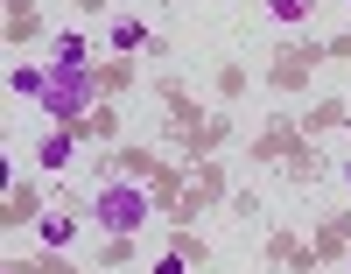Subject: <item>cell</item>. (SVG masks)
<instances>
[{"label":"cell","instance_id":"obj_4","mask_svg":"<svg viewBox=\"0 0 351 274\" xmlns=\"http://www.w3.org/2000/svg\"><path fill=\"white\" fill-rule=\"evenodd\" d=\"M8 91L43 106V91H49V64H14V71H8Z\"/></svg>","mask_w":351,"mask_h":274},{"label":"cell","instance_id":"obj_9","mask_svg":"<svg viewBox=\"0 0 351 274\" xmlns=\"http://www.w3.org/2000/svg\"><path fill=\"white\" fill-rule=\"evenodd\" d=\"M155 274H183V253H162V260H155Z\"/></svg>","mask_w":351,"mask_h":274},{"label":"cell","instance_id":"obj_3","mask_svg":"<svg viewBox=\"0 0 351 274\" xmlns=\"http://www.w3.org/2000/svg\"><path fill=\"white\" fill-rule=\"evenodd\" d=\"M36 239H43L49 253H64L71 239H77V218H71V211H43V218H36Z\"/></svg>","mask_w":351,"mask_h":274},{"label":"cell","instance_id":"obj_5","mask_svg":"<svg viewBox=\"0 0 351 274\" xmlns=\"http://www.w3.org/2000/svg\"><path fill=\"white\" fill-rule=\"evenodd\" d=\"M36 162H43V169H71V162H77V134H71V127H56V134L36 148Z\"/></svg>","mask_w":351,"mask_h":274},{"label":"cell","instance_id":"obj_7","mask_svg":"<svg viewBox=\"0 0 351 274\" xmlns=\"http://www.w3.org/2000/svg\"><path fill=\"white\" fill-rule=\"evenodd\" d=\"M155 36H148V28H141V21H112V49H120V56H134V49H148Z\"/></svg>","mask_w":351,"mask_h":274},{"label":"cell","instance_id":"obj_6","mask_svg":"<svg viewBox=\"0 0 351 274\" xmlns=\"http://www.w3.org/2000/svg\"><path fill=\"white\" fill-rule=\"evenodd\" d=\"M49 64H92V43H84V36H56L49 43Z\"/></svg>","mask_w":351,"mask_h":274},{"label":"cell","instance_id":"obj_10","mask_svg":"<svg viewBox=\"0 0 351 274\" xmlns=\"http://www.w3.org/2000/svg\"><path fill=\"white\" fill-rule=\"evenodd\" d=\"M344 190H351V169H344Z\"/></svg>","mask_w":351,"mask_h":274},{"label":"cell","instance_id":"obj_2","mask_svg":"<svg viewBox=\"0 0 351 274\" xmlns=\"http://www.w3.org/2000/svg\"><path fill=\"white\" fill-rule=\"evenodd\" d=\"M99 99V78L92 64H49V91H43V113L56 119V127H71V119Z\"/></svg>","mask_w":351,"mask_h":274},{"label":"cell","instance_id":"obj_1","mask_svg":"<svg viewBox=\"0 0 351 274\" xmlns=\"http://www.w3.org/2000/svg\"><path fill=\"white\" fill-rule=\"evenodd\" d=\"M148 190L141 183H99V197H92V225L99 232H112V239H127V232H141L148 225Z\"/></svg>","mask_w":351,"mask_h":274},{"label":"cell","instance_id":"obj_8","mask_svg":"<svg viewBox=\"0 0 351 274\" xmlns=\"http://www.w3.org/2000/svg\"><path fill=\"white\" fill-rule=\"evenodd\" d=\"M309 8H316V0H267V14H274L281 28H302V21H309Z\"/></svg>","mask_w":351,"mask_h":274}]
</instances>
